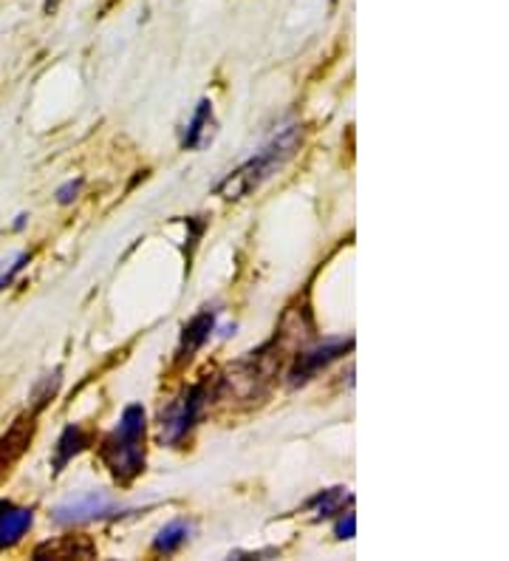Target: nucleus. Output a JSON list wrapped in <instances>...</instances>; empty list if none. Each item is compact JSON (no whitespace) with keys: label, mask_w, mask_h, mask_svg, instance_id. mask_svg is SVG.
<instances>
[{"label":"nucleus","mask_w":509,"mask_h":561,"mask_svg":"<svg viewBox=\"0 0 509 561\" xmlns=\"http://www.w3.org/2000/svg\"><path fill=\"white\" fill-rule=\"evenodd\" d=\"M300 139H303V130H300L298 125L284 128L278 137H271L255 157H250L244 164H238L235 171L227 173L224 182H218L216 193L218 196H224V199H244V196L255 193L294 157V151L300 148Z\"/></svg>","instance_id":"nucleus-1"},{"label":"nucleus","mask_w":509,"mask_h":561,"mask_svg":"<svg viewBox=\"0 0 509 561\" xmlns=\"http://www.w3.org/2000/svg\"><path fill=\"white\" fill-rule=\"evenodd\" d=\"M102 462L119 482H130L144 468V411L142 405H128L119 425L100 445Z\"/></svg>","instance_id":"nucleus-2"},{"label":"nucleus","mask_w":509,"mask_h":561,"mask_svg":"<svg viewBox=\"0 0 509 561\" xmlns=\"http://www.w3.org/2000/svg\"><path fill=\"white\" fill-rule=\"evenodd\" d=\"M204 403H207V383H196L187 391H182L167 411H162V434L167 443H182L193 432V425L201 417Z\"/></svg>","instance_id":"nucleus-3"},{"label":"nucleus","mask_w":509,"mask_h":561,"mask_svg":"<svg viewBox=\"0 0 509 561\" xmlns=\"http://www.w3.org/2000/svg\"><path fill=\"white\" fill-rule=\"evenodd\" d=\"M119 511L114 500H108L105 493H85V496H77L71 502H62L55 511V519L60 525H82V522L105 519V516H114Z\"/></svg>","instance_id":"nucleus-4"},{"label":"nucleus","mask_w":509,"mask_h":561,"mask_svg":"<svg viewBox=\"0 0 509 561\" xmlns=\"http://www.w3.org/2000/svg\"><path fill=\"white\" fill-rule=\"evenodd\" d=\"M354 346V341L348 337V341H328V343H320V346H314V350L303 352V355L298 357V363H294L292 369V383L300 386L305 383V380H312L317 371H323L328 366V363L337 360L339 355H346L348 350Z\"/></svg>","instance_id":"nucleus-5"},{"label":"nucleus","mask_w":509,"mask_h":561,"mask_svg":"<svg viewBox=\"0 0 509 561\" xmlns=\"http://www.w3.org/2000/svg\"><path fill=\"white\" fill-rule=\"evenodd\" d=\"M32 434H34V423L32 417H23L9 428L3 437H0V482L7 480L12 468L18 466V459L26 454L28 443H32Z\"/></svg>","instance_id":"nucleus-6"},{"label":"nucleus","mask_w":509,"mask_h":561,"mask_svg":"<svg viewBox=\"0 0 509 561\" xmlns=\"http://www.w3.org/2000/svg\"><path fill=\"white\" fill-rule=\"evenodd\" d=\"M34 516L28 507H18V505H0V550L14 548L23 536L28 534V527H32Z\"/></svg>","instance_id":"nucleus-7"},{"label":"nucleus","mask_w":509,"mask_h":561,"mask_svg":"<svg viewBox=\"0 0 509 561\" xmlns=\"http://www.w3.org/2000/svg\"><path fill=\"white\" fill-rule=\"evenodd\" d=\"M212 329H216V309H204V312H198V316L184 327L182 350H178V355L190 357L193 352L201 350L204 343L210 341Z\"/></svg>","instance_id":"nucleus-8"},{"label":"nucleus","mask_w":509,"mask_h":561,"mask_svg":"<svg viewBox=\"0 0 509 561\" xmlns=\"http://www.w3.org/2000/svg\"><path fill=\"white\" fill-rule=\"evenodd\" d=\"M212 130H216V119H212V103L210 100H201L193 114L190 125H187V134H184V148L198 151L212 139Z\"/></svg>","instance_id":"nucleus-9"},{"label":"nucleus","mask_w":509,"mask_h":561,"mask_svg":"<svg viewBox=\"0 0 509 561\" xmlns=\"http://www.w3.org/2000/svg\"><path fill=\"white\" fill-rule=\"evenodd\" d=\"M85 443H89V437H85V432H82L80 425H68L66 432H62L60 443H57L55 471H62L68 459H74L77 454H80L82 448H85Z\"/></svg>","instance_id":"nucleus-10"},{"label":"nucleus","mask_w":509,"mask_h":561,"mask_svg":"<svg viewBox=\"0 0 509 561\" xmlns=\"http://www.w3.org/2000/svg\"><path fill=\"white\" fill-rule=\"evenodd\" d=\"M187 536H190V525H187V522H170V525H164L162 530H159L157 539H153V550H157V553H176L184 541H187Z\"/></svg>","instance_id":"nucleus-11"},{"label":"nucleus","mask_w":509,"mask_h":561,"mask_svg":"<svg viewBox=\"0 0 509 561\" xmlns=\"http://www.w3.org/2000/svg\"><path fill=\"white\" fill-rule=\"evenodd\" d=\"M346 502H351V493H346L343 488H332V491L317 493V496L312 500V507L320 516H334V514H343Z\"/></svg>","instance_id":"nucleus-12"},{"label":"nucleus","mask_w":509,"mask_h":561,"mask_svg":"<svg viewBox=\"0 0 509 561\" xmlns=\"http://www.w3.org/2000/svg\"><path fill=\"white\" fill-rule=\"evenodd\" d=\"M26 261H28L26 253H18V255H12V259L0 261V293H3V289H7L9 284H12L14 275L21 273L23 267H26Z\"/></svg>","instance_id":"nucleus-13"},{"label":"nucleus","mask_w":509,"mask_h":561,"mask_svg":"<svg viewBox=\"0 0 509 561\" xmlns=\"http://www.w3.org/2000/svg\"><path fill=\"white\" fill-rule=\"evenodd\" d=\"M80 191H82L80 179H77V182H66V185H62L60 191H57V202H60V205H71V202H74L77 196H80Z\"/></svg>","instance_id":"nucleus-14"},{"label":"nucleus","mask_w":509,"mask_h":561,"mask_svg":"<svg viewBox=\"0 0 509 561\" xmlns=\"http://www.w3.org/2000/svg\"><path fill=\"white\" fill-rule=\"evenodd\" d=\"M354 527H357V519H354V514H351V511H348V514L337 522V536H339V539H354Z\"/></svg>","instance_id":"nucleus-15"}]
</instances>
